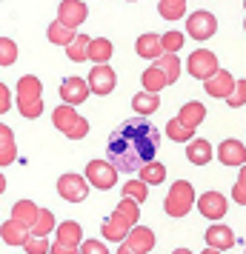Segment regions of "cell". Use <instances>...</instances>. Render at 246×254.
Returning a JSON list of instances; mask_svg holds the SVG:
<instances>
[{"mask_svg":"<svg viewBox=\"0 0 246 254\" xmlns=\"http://www.w3.org/2000/svg\"><path fill=\"white\" fill-rule=\"evenodd\" d=\"M23 249H26V254H52V243L46 240V237H29V240L23 243Z\"/></svg>","mask_w":246,"mask_h":254,"instance_id":"39","label":"cell"},{"mask_svg":"<svg viewBox=\"0 0 246 254\" xmlns=\"http://www.w3.org/2000/svg\"><path fill=\"white\" fill-rule=\"evenodd\" d=\"M141 83H143V92L158 94L161 89H166V86H169V77H166V71H164V69H158V66H149V69L143 71Z\"/></svg>","mask_w":246,"mask_h":254,"instance_id":"25","label":"cell"},{"mask_svg":"<svg viewBox=\"0 0 246 254\" xmlns=\"http://www.w3.org/2000/svg\"><path fill=\"white\" fill-rule=\"evenodd\" d=\"M132 106H135V112H138L141 117H149V115H155V112L161 109V97L152 94V92H138L135 97H132Z\"/></svg>","mask_w":246,"mask_h":254,"instance_id":"27","label":"cell"},{"mask_svg":"<svg viewBox=\"0 0 246 254\" xmlns=\"http://www.w3.org/2000/svg\"><path fill=\"white\" fill-rule=\"evenodd\" d=\"M135 52H138V58H143V60H158L164 55V35H155V32L141 35L138 43H135Z\"/></svg>","mask_w":246,"mask_h":254,"instance_id":"14","label":"cell"},{"mask_svg":"<svg viewBox=\"0 0 246 254\" xmlns=\"http://www.w3.org/2000/svg\"><path fill=\"white\" fill-rule=\"evenodd\" d=\"M92 94V86L86 77H66L60 83V100L69 106H81L86 103V97Z\"/></svg>","mask_w":246,"mask_h":254,"instance_id":"8","label":"cell"},{"mask_svg":"<svg viewBox=\"0 0 246 254\" xmlns=\"http://www.w3.org/2000/svg\"><path fill=\"white\" fill-rule=\"evenodd\" d=\"M78 120H81V115H78V109H75V106H69V103L58 106V109H55V115H52L55 128H58V131H63V134H66V131L78 123Z\"/></svg>","mask_w":246,"mask_h":254,"instance_id":"21","label":"cell"},{"mask_svg":"<svg viewBox=\"0 0 246 254\" xmlns=\"http://www.w3.org/2000/svg\"><path fill=\"white\" fill-rule=\"evenodd\" d=\"M55 229H58V220H55V214H52L49 208H40V217L35 220L32 234H35V237H49Z\"/></svg>","mask_w":246,"mask_h":254,"instance_id":"35","label":"cell"},{"mask_svg":"<svg viewBox=\"0 0 246 254\" xmlns=\"http://www.w3.org/2000/svg\"><path fill=\"white\" fill-rule=\"evenodd\" d=\"M115 55V46H112V40H106V37H92V46H89V60H92L94 66H100V63H109Z\"/></svg>","mask_w":246,"mask_h":254,"instance_id":"24","label":"cell"},{"mask_svg":"<svg viewBox=\"0 0 246 254\" xmlns=\"http://www.w3.org/2000/svg\"><path fill=\"white\" fill-rule=\"evenodd\" d=\"M86 134H89V120H83V117L69 128V131H66V137L69 140H81V137H86Z\"/></svg>","mask_w":246,"mask_h":254,"instance_id":"43","label":"cell"},{"mask_svg":"<svg viewBox=\"0 0 246 254\" xmlns=\"http://www.w3.org/2000/svg\"><path fill=\"white\" fill-rule=\"evenodd\" d=\"M89 46H92V37L78 35L72 40V46H66V58H69L72 63H83V60H89Z\"/></svg>","mask_w":246,"mask_h":254,"instance_id":"31","label":"cell"},{"mask_svg":"<svg viewBox=\"0 0 246 254\" xmlns=\"http://www.w3.org/2000/svg\"><path fill=\"white\" fill-rule=\"evenodd\" d=\"M155 66L166 71V77H169V86H172V83H177L180 71H183V66H180V58H177V55H172V52H164L161 58L155 60Z\"/></svg>","mask_w":246,"mask_h":254,"instance_id":"29","label":"cell"},{"mask_svg":"<svg viewBox=\"0 0 246 254\" xmlns=\"http://www.w3.org/2000/svg\"><path fill=\"white\" fill-rule=\"evenodd\" d=\"M195 206V186L189 183V180H175L172 189H169V194L164 197V211L169 217H186L189 211Z\"/></svg>","mask_w":246,"mask_h":254,"instance_id":"2","label":"cell"},{"mask_svg":"<svg viewBox=\"0 0 246 254\" xmlns=\"http://www.w3.org/2000/svg\"><path fill=\"white\" fill-rule=\"evenodd\" d=\"M235 77L229 74L226 69H221L218 74H212L209 80L203 83V89H206V94L209 97H218V100H229V94L235 92Z\"/></svg>","mask_w":246,"mask_h":254,"instance_id":"12","label":"cell"},{"mask_svg":"<svg viewBox=\"0 0 246 254\" xmlns=\"http://www.w3.org/2000/svg\"><path fill=\"white\" fill-rule=\"evenodd\" d=\"M129 3H135V0H129Z\"/></svg>","mask_w":246,"mask_h":254,"instance_id":"53","label":"cell"},{"mask_svg":"<svg viewBox=\"0 0 246 254\" xmlns=\"http://www.w3.org/2000/svg\"><path fill=\"white\" fill-rule=\"evenodd\" d=\"M200 254H223V252H221V249H212V246H206Z\"/></svg>","mask_w":246,"mask_h":254,"instance_id":"48","label":"cell"},{"mask_svg":"<svg viewBox=\"0 0 246 254\" xmlns=\"http://www.w3.org/2000/svg\"><path fill=\"white\" fill-rule=\"evenodd\" d=\"M89 189L92 183L86 180V174H75V172H66L58 177V194L69 203H83L89 197Z\"/></svg>","mask_w":246,"mask_h":254,"instance_id":"4","label":"cell"},{"mask_svg":"<svg viewBox=\"0 0 246 254\" xmlns=\"http://www.w3.org/2000/svg\"><path fill=\"white\" fill-rule=\"evenodd\" d=\"M180 120L186 123L189 128H198L203 120H206V106L200 103V100H189L186 106H180Z\"/></svg>","mask_w":246,"mask_h":254,"instance_id":"22","label":"cell"},{"mask_svg":"<svg viewBox=\"0 0 246 254\" xmlns=\"http://www.w3.org/2000/svg\"><path fill=\"white\" fill-rule=\"evenodd\" d=\"M212 157H215V149L209 140L195 137L192 143H186V160L192 166H206V163H212Z\"/></svg>","mask_w":246,"mask_h":254,"instance_id":"17","label":"cell"},{"mask_svg":"<svg viewBox=\"0 0 246 254\" xmlns=\"http://www.w3.org/2000/svg\"><path fill=\"white\" fill-rule=\"evenodd\" d=\"M89 17V9H86V3L83 0H60L58 6V20L63 26H69V29H78Z\"/></svg>","mask_w":246,"mask_h":254,"instance_id":"10","label":"cell"},{"mask_svg":"<svg viewBox=\"0 0 246 254\" xmlns=\"http://www.w3.org/2000/svg\"><path fill=\"white\" fill-rule=\"evenodd\" d=\"M81 254H109L103 240H83L81 243Z\"/></svg>","mask_w":246,"mask_h":254,"instance_id":"42","label":"cell"},{"mask_svg":"<svg viewBox=\"0 0 246 254\" xmlns=\"http://www.w3.org/2000/svg\"><path fill=\"white\" fill-rule=\"evenodd\" d=\"M158 151H161V131L141 115L123 120L106 137V160H112L117 172L126 174L141 172L146 163L155 160Z\"/></svg>","mask_w":246,"mask_h":254,"instance_id":"1","label":"cell"},{"mask_svg":"<svg viewBox=\"0 0 246 254\" xmlns=\"http://www.w3.org/2000/svg\"><path fill=\"white\" fill-rule=\"evenodd\" d=\"M120 197H132V200H138V203H143V200H149V183L146 180H126V186H123V191H120Z\"/></svg>","mask_w":246,"mask_h":254,"instance_id":"36","label":"cell"},{"mask_svg":"<svg viewBox=\"0 0 246 254\" xmlns=\"http://www.w3.org/2000/svg\"><path fill=\"white\" fill-rule=\"evenodd\" d=\"M183 43H186V35H180V32H166L164 35V52L177 55V52L183 49Z\"/></svg>","mask_w":246,"mask_h":254,"instance_id":"40","label":"cell"},{"mask_svg":"<svg viewBox=\"0 0 246 254\" xmlns=\"http://www.w3.org/2000/svg\"><path fill=\"white\" fill-rule=\"evenodd\" d=\"M89 86H92V94H97V97H103V94H112L117 86V74L115 69L109 66V63H100V66H92V71H89Z\"/></svg>","mask_w":246,"mask_h":254,"instance_id":"6","label":"cell"},{"mask_svg":"<svg viewBox=\"0 0 246 254\" xmlns=\"http://www.w3.org/2000/svg\"><path fill=\"white\" fill-rule=\"evenodd\" d=\"M218 160L223 163V166H246V146L241 143V140H221L218 143Z\"/></svg>","mask_w":246,"mask_h":254,"instance_id":"11","label":"cell"},{"mask_svg":"<svg viewBox=\"0 0 246 254\" xmlns=\"http://www.w3.org/2000/svg\"><path fill=\"white\" fill-rule=\"evenodd\" d=\"M0 237H3V243H6V246H23V243L32 237V229H29V226H23L20 220L9 217L6 223H3V229H0Z\"/></svg>","mask_w":246,"mask_h":254,"instance_id":"15","label":"cell"},{"mask_svg":"<svg viewBox=\"0 0 246 254\" xmlns=\"http://www.w3.org/2000/svg\"><path fill=\"white\" fill-rule=\"evenodd\" d=\"M117 254H138V252H135V249H132L129 243L123 240V243H120V249H117Z\"/></svg>","mask_w":246,"mask_h":254,"instance_id":"47","label":"cell"},{"mask_svg":"<svg viewBox=\"0 0 246 254\" xmlns=\"http://www.w3.org/2000/svg\"><path fill=\"white\" fill-rule=\"evenodd\" d=\"M46 37H49V43L66 49V46H72V40L78 37V32H75V29H69V26H63L60 20H55V23H49Z\"/></svg>","mask_w":246,"mask_h":254,"instance_id":"23","label":"cell"},{"mask_svg":"<svg viewBox=\"0 0 246 254\" xmlns=\"http://www.w3.org/2000/svg\"><path fill=\"white\" fill-rule=\"evenodd\" d=\"M43 94V83L37 74H23L17 80V100H37Z\"/></svg>","mask_w":246,"mask_h":254,"instance_id":"20","label":"cell"},{"mask_svg":"<svg viewBox=\"0 0 246 254\" xmlns=\"http://www.w3.org/2000/svg\"><path fill=\"white\" fill-rule=\"evenodd\" d=\"M238 183L246 186V166H241V177H238Z\"/></svg>","mask_w":246,"mask_h":254,"instance_id":"49","label":"cell"},{"mask_svg":"<svg viewBox=\"0 0 246 254\" xmlns=\"http://www.w3.org/2000/svg\"><path fill=\"white\" fill-rule=\"evenodd\" d=\"M226 106H232V109H241V106H246V80H238V83H235V92L229 94Z\"/></svg>","mask_w":246,"mask_h":254,"instance_id":"41","label":"cell"},{"mask_svg":"<svg viewBox=\"0 0 246 254\" xmlns=\"http://www.w3.org/2000/svg\"><path fill=\"white\" fill-rule=\"evenodd\" d=\"M186 69L189 74L195 77V80H209L212 74H218L221 71V63H218V55L209 52V49H198V52H192L186 60Z\"/></svg>","mask_w":246,"mask_h":254,"instance_id":"3","label":"cell"},{"mask_svg":"<svg viewBox=\"0 0 246 254\" xmlns=\"http://www.w3.org/2000/svg\"><path fill=\"white\" fill-rule=\"evenodd\" d=\"M244 9H246V0H244Z\"/></svg>","mask_w":246,"mask_h":254,"instance_id":"51","label":"cell"},{"mask_svg":"<svg viewBox=\"0 0 246 254\" xmlns=\"http://www.w3.org/2000/svg\"><path fill=\"white\" fill-rule=\"evenodd\" d=\"M86 180H89L94 189H100V191L115 189V183H117V166L112 160H89V166H86Z\"/></svg>","mask_w":246,"mask_h":254,"instance_id":"5","label":"cell"},{"mask_svg":"<svg viewBox=\"0 0 246 254\" xmlns=\"http://www.w3.org/2000/svg\"><path fill=\"white\" fill-rule=\"evenodd\" d=\"M126 243H129V246H132L138 254H149V252L155 249V231L146 229V226H135V229L129 231Z\"/></svg>","mask_w":246,"mask_h":254,"instance_id":"18","label":"cell"},{"mask_svg":"<svg viewBox=\"0 0 246 254\" xmlns=\"http://www.w3.org/2000/svg\"><path fill=\"white\" fill-rule=\"evenodd\" d=\"M17 63V46L12 37H0V66H12Z\"/></svg>","mask_w":246,"mask_h":254,"instance_id":"37","label":"cell"},{"mask_svg":"<svg viewBox=\"0 0 246 254\" xmlns=\"http://www.w3.org/2000/svg\"><path fill=\"white\" fill-rule=\"evenodd\" d=\"M58 240L69 243V246H81L83 243L81 223H75V220H63V223H58Z\"/></svg>","mask_w":246,"mask_h":254,"instance_id":"30","label":"cell"},{"mask_svg":"<svg viewBox=\"0 0 246 254\" xmlns=\"http://www.w3.org/2000/svg\"><path fill=\"white\" fill-rule=\"evenodd\" d=\"M218 32V20L212 12H195L186 17V35L195 40H209Z\"/></svg>","mask_w":246,"mask_h":254,"instance_id":"7","label":"cell"},{"mask_svg":"<svg viewBox=\"0 0 246 254\" xmlns=\"http://www.w3.org/2000/svg\"><path fill=\"white\" fill-rule=\"evenodd\" d=\"M115 211L129 223L132 229H135V226H138V220H141V203H138V200H132V197H120V203L115 206Z\"/></svg>","mask_w":246,"mask_h":254,"instance_id":"32","label":"cell"},{"mask_svg":"<svg viewBox=\"0 0 246 254\" xmlns=\"http://www.w3.org/2000/svg\"><path fill=\"white\" fill-rule=\"evenodd\" d=\"M226 208H229L226 197H223L221 191H215V189L198 197V211L206 220H215V223H218V220H223V217H226Z\"/></svg>","mask_w":246,"mask_h":254,"instance_id":"9","label":"cell"},{"mask_svg":"<svg viewBox=\"0 0 246 254\" xmlns=\"http://www.w3.org/2000/svg\"><path fill=\"white\" fill-rule=\"evenodd\" d=\"M17 112H20L26 120L40 117L43 115V97H37V100H17Z\"/></svg>","mask_w":246,"mask_h":254,"instance_id":"38","label":"cell"},{"mask_svg":"<svg viewBox=\"0 0 246 254\" xmlns=\"http://www.w3.org/2000/svg\"><path fill=\"white\" fill-rule=\"evenodd\" d=\"M166 137L172 140V143H192L195 140V128H189L180 117H172L166 123Z\"/></svg>","mask_w":246,"mask_h":254,"instance_id":"26","label":"cell"},{"mask_svg":"<svg viewBox=\"0 0 246 254\" xmlns=\"http://www.w3.org/2000/svg\"><path fill=\"white\" fill-rule=\"evenodd\" d=\"M14 157H17V143H14L12 128L3 123L0 126V166H12Z\"/></svg>","mask_w":246,"mask_h":254,"instance_id":"19","label":"cell"},{"mask_svg":"<svg viewBox=\"0 0 246 254\" xmlns=\"http://www.w3.org/2000/svg\"><path fill=\"white\" fill-rule=\"evenodd\" d=\"M100 231H103V240H109V243H123L126 237H129L132 226H129V223H126L123 217H120L117 211H112V214L103 220Z\"/></svg>","mask_w":246,"mask_h":254,"instance_id":"13","label":"cell"},{"mask_svg":"<svg viewBox=\"0 0 246 254\" xmlns=\"http://www.w3.org/2000/svg\"><path fill=\"white\" fill-rule=\"evenodd\" d=\"M244 29H246V20H244Z\"/></svg>","mask_w":246,"mask_h":254,"instance_id":"52","label":"cell"},{"mask_svg":"<svg viewBox=\"0 0 246 254\" xmlns=\"http://www.w3.org/2000/svg\"><path fill=\"white\" fill-rule=\"evenodd\" d=\"M172 254H195V252H189V249H175Z\"/></svg>","mask_w":246,"mask_h":254,"instance_id":"50","label":"cell"},{"mask_svg":"<svg viewBox=\"0 0 246 254\" xmlns=\"http://www.w3.org/2000/svg\"><path fill=\"white\" fill-rule=\"evenodd\" d=\"M52 254H81V246H69V243H52Z\"/></svg>","mask_w":246,"mask_h":254,"instance_id":"44","label":"cell"},{"mask_svg":"<svg viewBox=\"0 0 246 254\" xmlns=\"http://www.w3.org/2000/svg\"><path fill=\"white\" fill-rule=\"evenodd\" d=\"M158 14L164 20H180L186 14V0H161L158 3Z\"/></svg>","mask_w":246,"mask_h":254,"instance_id":"33","label":"cell"},{"mask_svg":"<svg viewBox=\"0 0 246 254\" xmlns=\"http://www.w3.org/2000/svg\"><path fill=\"white\" fill-rule=\"evenodd\" d=\"M12 109V100H9V86H0V112L6 115Z\"/></svg>","mask_w":246,"mask_h":254,"instance_id":"46","label":"cell"},{"mask_svg":"<svg viewBox=\"0 0 246 254\" xmlns=\"http://www.w3.org/2000/svg\"><path fill=\"white\" fill-rule=\"evenodd\" d=\"M232 200L238 206H246V186L244 183H235L232 186Z\"/></svg>","mask_w":246,"mask_h":254,"instance_id":"45","label":"cell"},{"mask_svg":"<svg viewBox=\"0 0 246 254\" xmlns=\"http://www.w3.org/2000/svg\"><path fill=\"white\" fill-rule=\"evenodd\" d=\"M138 174H141V180H146L149 186H161L166 180V166L161 160H152V163H146Z\"/></svg>","mask_w":246,"mask_h":254,"instance_id":"34","label":"cell"},{"mask_svg":"<svg viewBox=\"0 0 246 254\" xmlns=\"http://www.w3.org/2000/svg\"><path fill=\"white\" fill-rule=\"evenodd\" d=\"M12 217L20 220L23 226H29V229H32V226H35V220L40 217V208H37L32 200H17V203L12 206Z\"/></svg>","mask_w":246,"mask_h":254,"instance_id":"28","label":"cell"},{"mask_svg":"<svg viewBox=\"0 0 246 254\" xmlns=\"http://www.w3.org/2000/svg\"><path fill=\"white\" fill-rule=\"evenodd\" d=\"M235 243H238L235 240V231L229 226H223V223H215V226L206 229V246H212V249L226 252V249H232Z\"/></svg>","mask_w":246,"mask_h":254,"instance_id":"16","label":"cell"}]
</instances>
